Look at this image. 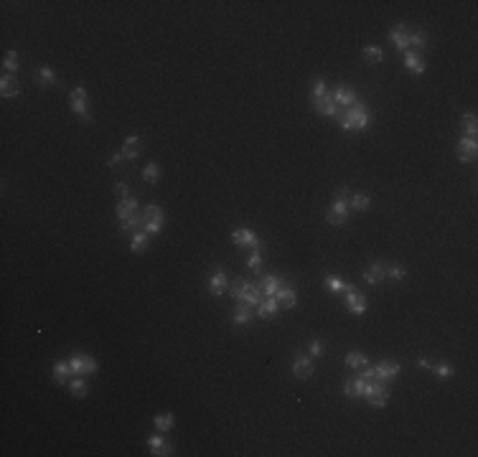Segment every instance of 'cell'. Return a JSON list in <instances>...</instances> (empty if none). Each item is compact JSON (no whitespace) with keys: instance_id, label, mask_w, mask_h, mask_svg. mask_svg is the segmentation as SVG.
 I'll list each match as a JSON object with an SVG mask.
<instances>
[{"instance_id":"cell-44","label":"cell","mask_w":478,"mask_h":457,"mask_svg":"<svg viewBox=\"0 0 478 457\" xmlns=\"http://www.w3.org/2000/svg\"><path fill=\"white\" fill-rule=\"evenodd\" d=\"M308 351H310V356H313V358H321V356L326 353V345H323L321 340H310V345H308Z\"/></svg>"},{"instance_id":"cell-50","label":"cell","mask_w":478,"mask_h":457,"mask_svg":"<svg viewBox=\"0 0 478 457\" xmlns=\"http://www.w3.org/2000/svg\"><path fill=\"white\" fill-rule=\"evenodd\" d=\"M115 193L120 198H130V188H128V183H117L115 186Z\"/></svg>"},{"instance_id":"cell-48","label":"cell","mask_w":478,"mask_h":457,"mask_svg":"<svg viewBox=\"0 0 478 457\" xmlns=\"http://www.w3.org/2000/svg\"><path fill=\"white\" fill-rule=\"evenodd\" d=\"M455 155H458L461 163H473V160H476V153H468V150H463V147H458Z\"/></svg>"},{"instance_id":"cell-25","label":"cell","mask_w":478,"mask_h":457,"mask_svg":"<svg viewBox=\"0 0 478 457\" xmlns=\"http://www.w3.org/2000/svg\"><path fill=\"white\" fill-rule=\"evenodd\" d=\"M120 229L128 231V234H135L137 229H142V216H140V211L133 213V216H128V219H122V221H120Z\"/></svg>"},{"instance_id":"cell-22","label":"cell","mask_w":478,"mask_h":457,"mask_svg":"<svg viewBox=\"0 0 478 457\" xmlns=\"http://www.w3.org/2000/svg\"><path fill=\"white\" fill-rule=\"evenodd\" d=\"M133 213H137V198H120L117 201V219L122 221V219H128V216H133Z\"/></svg>"},{"instance_id":"cell-4","label":"cell","mask_w":478,"mask_h":457,"mask_svg":"<svg viewBox=\"0 0 478 457\" xmlns=\"http://www.w3.org/2000/svg\"><path fill=\"white\" fill-rule=\"evenodd\" d=\"M232 242L237 244V247H247V249H260V239H257V234L252 231V229H237V231H232Z\"/></svg>"},{"instance_id":"cell-38","label":"cell","mask_w":478,"mask_h":457,"mask_svg":"<svg viewBox=\"0 0 478 457\" xmlns=\"http://www.w3.org/2000/svg\"><path fill=\"white\" fill-rule=\"evenodd\" d=\"M69 391L74 394V396H79V399H81V396H87V384H84V379H81V376H76V379L69 384Z\"/></svg>"},{"instance_id":"cell-42","label":"cell","mask_w":478,"mask_h":457,"mask_svg":"<svg viewBox=\"0 0 478 457\" xmlns=\"http://www.w3.org/2000/svg\"><path fill=\"white\" fill-rule=\"evenodd\" d=\"M458 147H463V150H468V153H476V147H478L476 137H471V135H463V137H461V142H458Z\"/></svg>"},{"instance_id":"cell-52","label":"cell","mask_w":478,"mask_h":457,"mask_svg":"<svg viewBox=\"0 0 478 457\" xmlns=\"http://www.w3.org/2000/svg\"><path fill=\"white\" fill-rule=\"evenodd\" d=\"M336 198H339V201H348V188H339V191H336Z\"/></svg>"},{"instance_id":"cell-3","label":"cell","mask_w":478,"mask_h":457,"mask_svg":"<svg viewBox=\"0 0 478 457\" xmlns=\"http://www.w3.org/2000/svg\"><path fill=\"white\" fill-rule=\"evenodd\" d=\"M364 399L371 404V406H384L389 401V389L384 386V381H369L366 391H364Z\"/></svg>"},{"instance_id":"cell-16","label":"cell","mask_w":478,"mask_h":457,"mask_svg":"<svg viewBox=\"0 0 478 457\" xmlns=\"http://www.w3.org/2000/svg\"><path fill=\"white\" fill-rule=\"evenodd\" d=\"M346 305H348V310H351L354 315H364V313H366V300H364L354 287L346 292Z\"/></svg>"},{"instance_id":"cell-33","label":"cell","mask_w":478,"mask_h":457,"mask_svg":"<svg viewBox=\"0 0 478 457\" xmlns=\"http://www.w3.org/2000/svg\"><path fill=\"white\" fill-rule=\"evenodd\" d=\"M142 178H145V183H158V178H160V165H155V163L145 165V168H142Z\"/></svg>"},{"instance_id":"cell-19","label":"cell","mask_w":478,"mask_h":457,"mask_svg":"<svg viewBox=\"0 0 478 457\" xmlns=\"http://www.w3.org/2000/svg\"><path fill=\"white\" fill-rule=\"evenodd\" d=\"M277 310H280V305H277L275 297H262V302L255 308V315H260L262 320H270Z\"/></svg>"},{"instance_id":"cell-15","label":"cell","mask_w":478,"mask_h":457,"mask_svg":"<svg viewBox=\"0 0 478 457\" xmlns=\"http://www.w3.org/2000/svg\"><path fill=\"white\" fill-rule=\"evenodd\" d=\"M226 287H229V282H226V274L221 272V267L211 274V279H209V292L214 295V297H219L221 292H226Z\"/></svg>"},{"instance_id":"cell-29","label":"cell","mask_w":478,"mask_h":457,"mask_svg":"<svg viewBox=\"0 0 478 457\" xmlns=\"http://www.w3.org/2000/svg\"><path fill=\"white\" fill-rule=\"evenodd\" d=\"M173 422H176V419H173V414H171V411H165V414L155 417V422H153V424H155V429H158V432H171Z\"/></svg>"},{"instance_id":"cell-24","label":"cell","mask_w":478,"mask_h":457,"mask_svg":"<svg viewBox=\"0 0 478 457\" xmlns=\"http://www.w3.org/2000/svg\"><path fill=\"white\" fill-rule=\"evenodd\" d=\"M405 66L410 69L412 74H422L425 71V61L417 51H405Z\"/></svg>"},{"instance_id":"cell-23","label":"cell","mask_w":478,"mask_h":457,"mask_svg":"<svg viewBox=\"0 0 478 457\" xmlns=\"http://www.w3.org/2000/svg\"><path fill=\"white\" fill-rule=\"evenodd\" d=\"M140 216H142V224H145V221H158V224H163V219H165L163 208H160V206H155V203L145 206V208L140 211Z\"/></svg>"},{"instance_id":"cell-1","label":"cell","mask_w":478,"mask_h":457,"mask_svg":"<svg viewBox=\"0 0 478 457\" xmlns=\"http://www.w3.org/2000/svg\"><path fill=\"white\" fill-rule=\"evenodd\" d=\"M339 125L346 132H361L369 127L371 115L366 110V104H351V107H339Z\"/></svg>"},{"instance_id":"cell-5","label":"cell","mask_w":478,"mask_h":457,"mask_svg":"<svg viewBox=\"0 0 478 457\" xmlns=\"http://www.w3.org/2000/svg\"><path fill=\"white\" fill-rule=\"evenodd\" d=\"M348 201H339V198H334V203H331V208H328V221L334 224V226H341V224H346L348 221Z\"/></svg>"},{"instance_id":"cell-17","label":"cell","mask_w":478,"mask_h":457,"mask_svg":"<svg viewBox=\"0 0 478 457\" xmlns=\"http://www.w3.org/2000/svg\"><path fill=\"white\" fill-rule=\"evenodd\" d=\"M252 318H255V310H252L250 305H244V302H239V305L234 308V313H232V323H234V325H250Z\"/></svg>"},{"instance_id":"cell-39","label":"cell","mask_w":478,"mask_h":457,"mask_svg":"<svg viewBox=\"0 0 478 457\" xmlns=\"http://www.w3.org/2000/svg\"><path fill=\"white\" fill-rule=\"evenodd\" d=\"M71 112L81 117V122H92V115L87 112V104L84 102H71Z\"/></svg>"},{"instance_id":"cell-51","label":"cell","mask_w":478,"mask_h":457,"mask_svg":"<svg viewBox=\"0 0 478 457\" xmlns=\"http://www.w3.org/2000/svg\"><path fill=\"white\" fill-rule=\"evenodd\" d=\"M97 371V361L92 356H87V366H84V374H94Z\"/></svg>"},{"instance_id":"cell-8","label":"cell","mask_w":478,"mask_h":457,"mask_svg":"<svg viewBox=\"0 0 478 457\" xmlns=\"http://www.w3.org/2000/svg\"><path fill=\"white\" fill-rule=\"evenodd\" d=\"M366 386H369V381H364V379L356 374V376H351V379L343 381V394H346L348 399H359V396H364Z\"/></svg>"},{"instance_id":"cell-40","label":"cell","mask_w":478,"mask_h":457,"mask_svg":"<svg viewBox=\"0 0 478 457\" xmlns=\"http://www.w3.org/2000/svg\"><path fill=\"white\" fill-rule=\"evenodd\" d=\"M427 43V36L422 31H412L410 33V49H425Z\"/></svg>"},{"instance_id":"cell-7","label":"cell","mask_w":478,"mask_h":457,"mask_svg":"<svg viewBox=\"0 0 478 457\" xmlns=\"http://www.w3.org/2000/svg\"><path fill=\"white\" fill-rule=\"evenodd\" d=\"M293 376L295 379H310L313 376V361L308 358V356H300V353H295V358H293Z\"/></svg>"},{"instance_id":"cell-34","label":"cell","mask_w":478,"mask_h":457,"mask_svg":"<svg viewBox=\"0 0 478 457\" xmlns=\"http://www.w3.org/2000/svg\"><path fill=\"white\" fill-rule=\"evenodd\" d=\"M69 374H71V366H69V363H56V366H54V379H56V384H67Z\"/></svg>"},{"instance_id":"cell-28","label":"cell","mask_w":478,"mask_h":457,"mask_svg":"<svg viewBox=\"0 0 478 457\" xmlns=\"http://www.w3.org/2000/svg\"><path fill=\"white\" fill-rule=\"evenodd\" d=\"M326 287H328V292L339 295V292H348V290H351L354 285L343 282V279H339V277H326Z\"/></svg>"},{"instance_id":"cell-43","label":"cell","mask_w":478,"mask_h":457,"mask_svg":"<svg viewBox=\"0 0 478 457\" xmlns=\"http://www.w3.org/2000/svg\"><path fill=\"white\" fill-rule=\"evenodd\" d=\"M142 231L150 234V236H155V234L163 231V224H158V221H145V224H142Z\"/></svg>"},{"instance_id":"cell-13","label":"cell","mask_w":478,"mask_h":457,"mask_svg":"<svg viewBox=\"0 0 478 457\" xmlns=\"http://www.w3.org/2000/svg\"><path fill=\"white\" fill-rule=\"evenodd\" d=\"M384 277H387V264H382V262H371V264L364 269V279H366L369 285H379Z\"/></svg>"},{"instance_id":"cell-18","label":"cell","mask_w":478,"mask_h":457,"mask_svg":"<svg viewBox=\"0 0 478 457\" xmlns=\"http://www.w3.org/2000/svg\"><path fill=\"white\" fill-rule=\"evenodd\" d=\"M280 282H282V279H277L275 274H265V277L257 282V287H260L262 297H275V295H277V290H280Z\"/></svg>"},{"instance_id":"cell-47","label":"cell","mask_w":478,"mask_h":457,"mask_svg":"<svg viewBox=\"0 0 478 457\" xmlns=\"http://www.w3.org/2000/svg\"><path fill=\"white\" fill-rule=\"evenodd\" d=\"M328 89H326V81L323 79H313V99H318V97H323Z\"/></svg>"},{"instance_id":"cell-14","label":"cell","mask_w":478,"mask_h":457,"mask_svg":"<svg viewBox=\"0 0 478 457\" xmlns=\"http://www.w3.org/2000/svg\"><path fill=\"white\" fill-rule=\"evenodd\" d=\"M334 102H336L339 107H351V104H356V92H354L348 84H341V86L334 92Z\"/></svg>"},{"instance_id":"cell-12","label":"cell","mask_w":478,"mask_h":457,"mask_svg":"<svg viewBox=\"0 0 478 457\" xmlns=\"http://www.w3.org/2000/svg\"><path fill=\"white\" fill-rule=\"evenodd\" d=\"M148 447L153 450L150 455L155 457H165L173 452V447H171V442H165V437L163 434H153V437H148Z\"/></svg>"},{"instance_id":"cell-41","label":"cell","mask_w":478,"mask_h":457,"mask_svg":"<svg viewBox=\"0 0 478 457\" xmlns=\"http://www.w3.org/2000/svg\"><path fill=\"white\" fill-rule=\"evenodd\" d=\"M405 274H407V269L402 264H389L387 267V277H392V279H405Z\"/></svg>"},{"instance_id":"cell-53","label":"cell","mask_w":478,"mask_h":457,"mask_svg":"<svg viewBox=\"0 0 478 457\" xmlns=\"http://www.w3.org/2000/svg\"><path fill=\"white\" fill-rule=\"evenodd\" d=\"M417 366H420V368H427V371H432V363H430L427 358H420V361H417Z\"/></svg>"},{"instance_id":"cell-10","label":"cell","mask_w":478,"mask_h":457,"mask_svg":"<svg viewBox=\"0 0 478 457\" xmlns=\"http://www.w3.org/2000/svg\"><path fill=\"white\" fill-rule=\"evenodd\" d=\"M275 300H277V305H282V308H295V302H298V295H295V290H293V285L290 282H280V290H277V295H275Z\"/></svg>"},{"instance_id":"cell-20","label":"cell","mask_w":478,"mask_h":457,"mask_svg":"<svg viewBox=\"0 0 478 457\" xmlns=\"http://www.w3.org/2000/svg\"><path fill=\"white\" fill-rule=\"evenodd\" d=\"M140 145H142V140H140L137 135H130V137L122 142L120 155H122V158H128V160H133V158H137V155H140Z\"/></svg>"},{"instance_id":"cell-21","label":"cell","mask_w":478,"mask_h":457,"mask_svg":"<svg viewBox=\"0 0 478 457\" xmlns=\"http://www.w3.org/2000/svg\"><path fill=\"white\" fill-rule=\"evenodd\" d=\"M0 94H3L5 99L20 94V86H18V81H15L10 74H3V79H0Z\"/></svg>"},{"instance_id":"cell-35","label":"cell","mask_w":478,"mask_h":457,"mask_svg":"<svg viewBox=\"0 0 478 457\" xmlns=\"http://www.w3.org/2000/svg\"><path fill=\"white\" fill-rule=\"evenodd\" d=\"M364 56H366L369 64H377V61L384 59V51H382L379 46H366V49H364Z\"/></svg>"},{"instance_id":"cell-36","label":"cell","mask_w":478,"mask_h":457,"mask_svg":"<svg viewBox=\"0 0 478 457\" xmlns=\"http://www.w3.org/2000/svg\"><path fill=\"white\" fill-rule=\"evenodd\" d=\"M461 125L466 127V135H471V137H476V125H478V120H476V115L471 112V115H463V120H461Z\"/></svg>"},{"instance_id":"cell-9","label":"cell","mask_w":478,"mask_h":457,"mask_svg":"<svg viewBox=\"0 0 478 457\" xmlns=\"http://www.w3.org/2000/svg\"><path fill=\"white\" fill-rule=\"evenodd\" d=\"M389 38H392V43L397 46V51H410V31H407V26L397 23V26L389 31Z\"/></svg>"},{"instance_id":"cell-49","label":"cell","mask_w":478,"mask_h":457,"mask_svg":"<svg viewBox=\"0 0 478 457\" xmlns=\"http://www.w3.org/2000/svg\"><path fill=\"white\" fill-rule=\"evenodd\" d=\"M87 99V92H84V86H76V89H71V102H84Z\"/></svg>"},{"instance_id":"cell-31","label":"cell","mask_w":478,"mask_h":457,"mask_svg":"<svg viewBox=\"0 0 478 457\" xmlns=\"http://www.w3.org/2000/svg\"><path fill=\"white\" fill-rule=\"evenodd\" d=\"M369 196H364V193H356V196L348 198V208H354V211H366L369 208Z\"/></svg>"},{"instance_id":"cell-30","label":"cell","mask_w":478,"mask_h":457,"mask_svg":"<svg viewBox=\"0 0 478 457\" xmlns=\"http://www.w3.org/2000/svg\"><path fill=\"white\" fill-rule=\"evenodd\" d=\"M69 366H71V374H74V376H84V366H87V353H79V356H74V358L69 361Z\"/></svg>"},{"instance_id":"cell-32","label":"cell","mask_w":478,"mask_h":457,"mask_svg":"<svg viewBox=\"0 0 478 457\" xmlns=\"http://www.w3.org/2000/svg\"><path fill=\"white\" fill-rule=\"evenodd\" d=\"M38 81H41V86H54L56 84V74L49 66H41L38 69Z\"/></svg>"},{"instance_id":"cell-11","label":"cell","mask_w":478,"mask_h":457,"mask_svg":"<svg viewBox=\"0 0 478 457\" xmlns=\"http://www.w3.org/2000/svg\"><path fill=\"white\" fill-rule=\"evenodd\" d=\"M397 374H400V363H394V361H382L374 366L377 381H392V379H397Z\"/></svg>"},{"instance_id":"cell-54","label":"cell","mask_w":478,"mask_h":457,"mask_svg":"<svg viewBox=\"0 0 478 457\" xmlns=\"http://www.w3.org/2000/svg\"><path fill=\"white\" fill-rule=\"evenodd\" d=\"M120 160H122V155H120V153H117V155H112V158H110V165H117V163H120Z\"/></svg>"},{"instance_id":"cell-37","label":"cell","mask_w":478,"mask_h":457,"mask_svg":"<svg viewBox=\"0 0 478 457\" xmlns=\"http://www.w3.org/2000/svg\"><path fill=\"white\" fill-rule=\"evenodd\" d=\"M3 69H5V74L18 71V54H15V51H8V54H5V59H3Z\"/></svg>"},{"instance_id":"cell-27","label":"cell","mask_w":478,"mask_h":457,"mask_svg":"<svg viewBox=\"0 0 478 457\" xmlns=\"http://www.w3.org/2000/svg\"><path fill=\"white\" fill-rule=\"evenodd\" d=\"M369 361H366V356L364 353H359V351H351L348 356H346V368H351V371H359L361 366H366Z\"/></svg>"},{"instance_id":"cell-6","label":"cell","mask_w":478,"mask_h":457,"mask_svg":"<svg viewBox=\"0 0 478 457\" xmlns=\"http://www.w3.org/2000/svg\"><path fill=\"white\" fill-rule=\"evenodd\" d=\"M313 107H316L318 115H326V117H336V115H339V104L334 102V94H331V92H326L323 97L313 99Z\"/></svg>"},{"instance_id":"cell-46","label":"cell","mask_w":478,"mask_h":457,"mask_svg":"<svg viewBox=\"0 0 478 457\" xmlns=\"http://www.w3.org/2000/svg\"><path fill=\"white\" fill-rule=\"evenodd\" d=\"M247 267H250V269H255V272H260V267H262V254H260V249H255V252H252V257L247 259Z\"/></svg>"},{"instance_id":"cell-45","label":"cell","mask_w":478,"mask_h":457,"mask_svg":"<svg viewBox=\"0 0 478 457\" xmlns=\"http://www.w3.org/2000/svg\"><path fill=\"white\" fill-rule=\"evenodd\" d=\"M432 371H435V376H440V379H450V376H453V366H448V363L432 366Z\"/></svg>"},{"instance_id":"cell-26","label":"cell","mask_w":478,"mask_h":457,"mask_svg":"<svg viewBox=\"0 0 478 457\" xmlns=\"http://www.w3.org/2000/svg\"><path fill=\"white\" fill-rule=\"evenodd\" d=\"M148 236H150V234H145V231H135V234H133L130 249H133L135 254H142V252L148 249Z\"/></svg>"},{"instance_id":"cell-2","label":"cell","mask_w":478,"mask_h":457,"mask_svg":"<svg viewBox=\"0 0 478 457\" xmlns=\"http://www.w3.org/2000/svg\"><path fill=\"white\" fill-rule=\"evenodd\" d=\"M226 290H229V295H232L237 302H244V305H250L252 310L262 302V292H260V287H257L255 282H250V279H234Z\"/></svg>"}]
</instances>
